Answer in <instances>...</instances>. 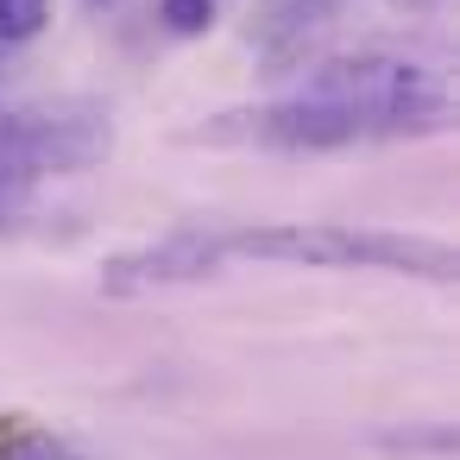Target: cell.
Masks as SVG:
<instances>
[{
	"label": "cell",
	"instance_id": "6da1fadb",
	"mask_svg": "<svg viewBox=\"0 0 460 460\" xmlns=\"http://www.w3.org/2000/svg\"><path fill=\"white\" fill-rule=\"evenodd\" d=\"M221 259H284V265H378V271H416L447 284L454 252L416 234H366V227H334V221H278V227H240L215 234Z\"/></svg>",
	"mask_w": 460,
	"mask_h": 460
},
{
	"label": "cell",
	"instance_id": "7a4b0ae2",
	"mask_svg": "<svg viewBox=\"0 0 460 460\" xmlns=\"http://www.w3.org/2000/svg\"><path fill=\"white\" fill-rule=\"evenodd\" d=\"M215 265H221V240H215V234L183 227V234H164L158 246H139V252L108 259L102 290L133 296V290H152V284H190V278H208Z\"/></svg>",
	"mask_w": 460,
	"mask_h": 460
},
{
	"label": "cell",
	"instance_id": "3957f363",
	"mask_svg": "<svg viewBox=\"0 0 460 460\" xmlns=\"http://www.w3.org/2000/svg\"><path fill=\"white\" fill-rule=\"evenodd\" d=\"M51 26V0H0V45H26Z\"/></svg>",
	"mask_w": 460,
	"mask_h": 460
},
{
	"label": "cell",
	"instance_id": "277c9868",
	"mask_svg": "<svg viewBox=\"0 0 460 460\" xmlns=\"http://www.w3.org/2000/svg\"><path fill=\"white\" fill-rule=\"evenodd\" d=\"M158 13L177 39H196V32L215 26V0H158Z\"/></svg>",
	"mask_w": 460,
	"mask_h": 460
},
{
	"label": "cell",
	"instance_id": "5b68a950",
	"mask_svg": "<svg viewBox=\"0 0 460 460\" xmlns=\"http://www.w3.org/2000/svg\"><path fill=\"white\" fill-rule=\"evenodd\" d=\"M0 460H76V454L58 447L51 435H13L7 447H0Z\"/></svg>",
	"mask_w": 460,
	"mask_h": 460
}]
</instances>
